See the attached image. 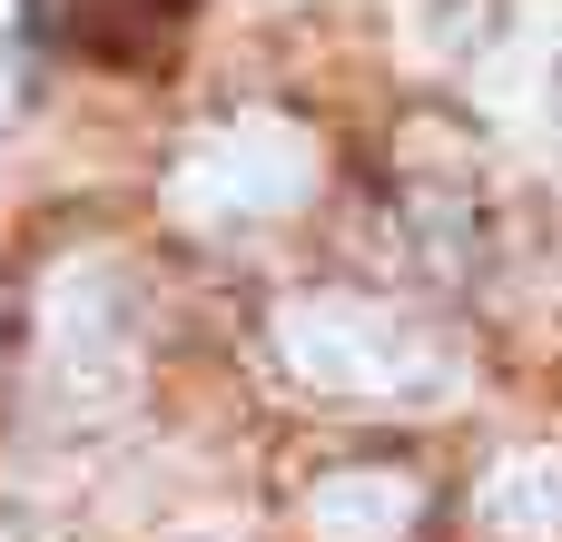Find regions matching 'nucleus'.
I'll return each instance as SVG.
<instances>
[{
  "label": "nucleus",
  "instance_id": "nucleus-1",
  "mask_svg": "<svg viewBox=\"0 0 562 542\" xmlns=\"http://www.w3.org/2000/svg\"><path fill=\"white\" fill-rule=\"evenodd\" d=\"M267 336H277V365L306 395H336V405H415V395L445 385V346L385 296L316 286V296H286Z\"/></svg>",
  "mask_w": 562,
  "mask_h": 542
},
{
  "label": "nucleus",
  "instance_id": "nucleus-2",
  "mask_svg": "<svg viewBox=\"0 0 562 542\" xmlns=\"http://www.w3.org/2000/svg\"><path fill=\"white\" fill-rule=\"evenodd\" d=\"M316 128L286 118V109H237L217 118L207 138L178 148L168 168V217L217 237V227H267V217H296L316 197Z\"/></svg>",
  "mask_w": 562,
  "mask_h": 542
},
{
  "label": "nucleus",
  "instance_id": "nucleus-3",
  "mask_svg": "<svg viewBox=\"0 0 562 542\" xmlns=\"http://www.w3.org/2000/svg\"><path fill=\"white\" fill-rule=\"evenodd\" d=\"M40 385L59 415L99 425L138 395V316L109 257H69L40 286Z\"/></svg>",
  "mask_w": 562,
  "mask_h": 542
},
{
  "label": "nucleus",
  "instance_id": "nucleus-4",
  "mask_svg": "<svg viewBox=\"0 0 562 542\" xmlns=\"http://www.w3.org/2000/svg\"><path fill=\"white\" fill-rule=\"evenodd\" d=\"M484 533L494 542H553L562 533V444H524L484 474Z\"/></svg>",
  "mask_w": 562,
  "mask_h": 542
},
{
  "label": "nucleus",
  "instance_id": "nucleus-5",
  "mask_svg": "<svg viewBox=\"0 0 562 542\" xmlns=\"http://www.w3.org/2000/svg\"><path fill=\"white\" fill-rule=\"evenodd\" d=\"M306 513H316V542H395L415 523V484L405 474H326L316 494H306Z\"/></svg>",
  "mask_w": 562,
  "mask_h": 542
}]
</instances>
